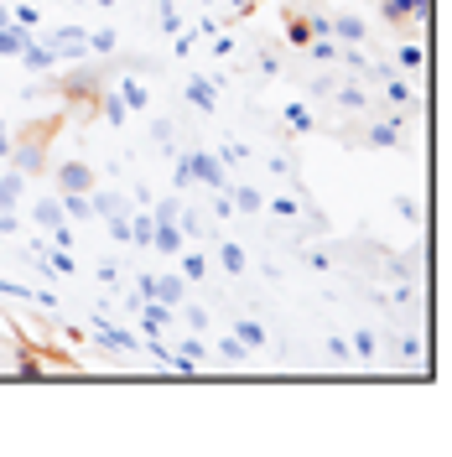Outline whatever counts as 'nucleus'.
Here are the masks:
<instances>
[{"mask_svg": "<svg viewBox=\"0 0 452 457\" xmlns=\"http://www.w3.org/2000/svg\"><path fill=\"white\" fill-rule=\"evenodd\" d=\"M182 177H198V182H208V187H224V167H219L213 156H203V151L182 156Z\"/></svg>", "mask_w": 452, "mask_h": 457, "instance_id": "1", "label": "nucleus"}, {"mask_svg": "<svg viewBox=\"0 0 452 457\" xmlns=\"http://www.w3.org/2000/svg\"><path fill=\"white\" fill-rule=\"evenodd\" d=\"M94 182H99V177H94L84 162H63V167H57V187H63V193H94Z\"/></svg>", "mask_w": 452, "mask_h": 457, "instance_id": "2", "label": "nucleus"}, {"mask_svg": "<svg viewBox=\"0 0 452 457\" xmlns=\"http://www.w3.org/2000/svg\"><path fill=\"white\" fill-rule=\"evenodd\" d=\"M380 16H385L390 27H400V21H416V16H426V0H380Z\"/></svg>", "mask_w": 452, "mask_h": 457, "instance_id": "3", "label": "nucleus"}, {"mask_svg": "<svg viewBox=\"0 0 452 457\" xmlns=\"http://www.w3.org/2000/svg\"><path fill=\"white\" fill-rule=\"evenodd\" d=\"M286 37H291V47H312V42H317V31H312V21L302 16V11L286 16Z\"/></svg>", "mask_w": 452, "mask_h": 457, "instance_id": "4", "label": "nucleus"}, {"mask_svg": "<svg viewBox=\"0 0 452 457\" xmlns=\"http://www.w3.org/2000/svg\"><path fill=\"white\" fill-rule=\"evenodd\" d=\"M27 47H31L27 27H0V53H5V57H21Z\"/></svg>", "mask_w": 452, "mask_h": 457, "instance_id": "5", "label": "nucleus"}, {"mask_svg": "<svg viewBox=\"0 0 452 457\" xmlns=\"http://www.w3.org/2000/svg\"><path fill=\"white\" fill-rule=\"evenodd\" d=\"M234 338L245 343V348H265V328L260 322H234Z\"/></svg>", "mask_w": 452, "mask_h": 457, "instance_id": "6", "label": "nucleus"}, {"mask_svg": "<svg viewBox=\"0 0 452 457\" xmlns=\"http://www.w3.org/2000/svg\"><path fill=\"white\" fill-rule=\"evenodd\" d=\"M328 31H339L343 42H364V21H354V16H339V21H328Z\"/></svg>", "mask_w": 452, "mask_h": 457, "instance_id": "7", "label": "nucleus"}, {"mask_svg": "<svg viewBox=\"0 0 452 457\" xmlns=\"http://www.w3.org/2000/svg\"><path fill=\"white\" fill-rule=\"evenodd\" d=\"M141 286H146V291H156L162 302H182V281H172V276H167V281H141Z\"/></svg>", "mask_w": 452, "mask_h": 457, "instance_id": "8", "label": "nucleus"}, {"mask_svg": "<svg viewBox=\"0 0 452 457\" xmlns=\"http://www.w3.org/2000/svg\"><path fill=\"white\" fill-rule=\"evenodd\" d=\"M16 193H21V177L11 171V177L0 182V208H11V203H16Z\"/></svg>", "mask_w": 452, "mask_h": 457, "instance_id": "9", "label": "nucleus"}, {"mask_svg": "<svg viewBox=\"0 0 452 457\" xmlns=\"http://www.w3.org/2000/svg\"><path fill=\"white\" fill-rule=\"evenodd\" d=\"M188 99H193L198 110H213V94H208V84H188Z\"/></svg>", "mask_w": 452, "mask_h": 457, "instance_id": "10", "label": "nucleus"}, {"mask_svg": "<svg viewBox=\"0 0 452 457\" xmlns=\"http://www.w3.org/2000/svg\"><path fill=\"white\" fill-rule=\"evenodd\" d=\"M369 145H396V125H374L369 130Z\"/></svg>", "mask_w": 452, "mask_h": 457, "instance_id": "11", "label": "nucleus"}, {"mask_svg": "<svg viewBox=\"0 0 452 457\" xmlns=\"http://www.w3.org/2000/svg\"><path fill=\"white\" fill-rule=\"evenodd\" d=\"M224 270H245V255H239V245H224Z\"/></svg>", "mask_w": 452, "mask_h": 457, "instance_id": "12", "label": "nucleus"}, {"mask_svg": "<svg viewBox=\"0 0 452 457\" xmlns=\"http://www.w3.org/2000/svg\"><path fill=\"white\" fill-rule=\"evenodd\" d=\"M151 228H156V224H151V219H146V213H141V219H136V228H130V234H136L141 245H151Z\"/></svg>", "mask_w": 452, "mask_h": 457, "instance_id": "13", "label": "nucleus"}, {"mask_svg": "<svg viewBox=\"0 0 452 457\" xmlns=\"http://www.w3.org/2000/svg\"><path fill=\"white\" fill-rule=\"evenodd\" d=\"M37 219H42L47 228H57V203H42V208H37Z\"/></svg>", "mask_w": 452, "mask_h": 457, "instance_id": "14", "label": "nucleus"}, {"mask_svg": "<svg viewBox=\"0 0 452 457\" xmlns=\"http://www.w3.org/2000/svg\"><path fill=\"white\" fill-rule=\"evenodd\" d=\"M234 198H239V208H250V213H255V208H260V193H250V187H239Z\"/></svg>", "mask_w": 452, "mask_h": 457, "instance_id": "15", "label": "nucleus"}, {"mask_svg": "<svg viewBox=\"0 0 452 457\" xmlns=\"http://www.w3.org/2000/svg\"><path fill=\"white\" fill-rule=\"evenodd\" d=\"M234 5H239V11H250V5H255V0H234Z\"/></svg>", "mask_w": 452, "mask_h": 457, "instance_id": "16", "label": "nucleus"}]
</instances>
